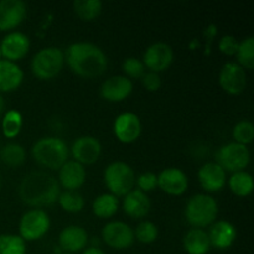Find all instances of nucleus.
Here are the masks:
<instances>
[{
    "instance_id": "nucleus-17",
    "label": "nucleus",
    "mask_w": 254,
    "mask_h": 254,
    "mask_svg": "<svg viewBox=\"0 0 254 254\" xmlns=\"http://www.w3.org/2000/svg\"><path fill=\"white\" fill-rule=\"evenodd\" d=\"M133 92V82L126 76H113L102 83L101 96L108 102H122Z\"/></svg>"
},
{
    "instance_id": "nucleus-13",
    "label": "nucleus",
    "mask_w": 254,
    "mask_h": 254,
    "mask_svg": "<svg viewBox=\"0 0 254 254\" xmlns=\"http://www.w3.org/2000/svg\"><path fill=\"white\" fill-rule=\"evenodd\" d=\"M74 161L82 165H92L99 159L102 153V145L94 136L83 135L74 140L71 148Z\"/></svg>"
},
{
    "instance_id": "nucleus-38",
    "label": "nucleus",
    "mask_w": 254,
    "mask_h": 254,
    "mask_svg": "<svg viewBox=\"0 0 254 254\" xmlns=\"http://www.w3.org/2000/svg\"><path fill=\"white\" fill-rule=\"evenodd\" d=\"M141 83H143L144 88L149 92H156L160 89L161 87V78L159 73L155 72H145L143 77H141Z\"/></svg>"
},
{
    "instance_id": "nucleus-33",
    "label": "nucleus",
    "mask_w": 254,
    "mask_h": 254,
    "mask_svg": "<svg viewBox=\"0 0 254 254\" xmlns=\"http://www.w3.org/2000/svg\"><path fill=\"white\" fill-rule=\"evenodd\" d=\"M235 143L247 146L254 139V126L250 121H241L235 126L232 131Z\"/></svg>"
},
{
    "instance_id": "nucleus-29",
    "label": "nucleus",
    "mask_w": 254,
    "mask_h": 254,
    "mask_svg": "<svg viewBox=\"0 0 254 254\" xmlns=\"http://www.w3.org/2000/svg\"><path fill=\"white\" fill-rule=\"evenodd\" d=\"M0 158H1L2 163L6 164L7 166H16L22 165L26 159V151H25L24 146L16 143L6 144L4 148L0 151Z\"/></svg>"
},
{
    "instance_id": "nucleus-6",
    "label": "nucleus",
    "mask_w": 254,
    "mask_h": 254,
    "mask_svg": "<svg viewBox=\"0 0 254 254\" xmlns=\"http://www.w3.org/2000/svg\"><path fill=\"white\" fill-rule=\"evenodd\" d=\"M135 174L130 165L123 161H114L104 170V184L116 197L126 196L135 185Z\"/></svg>"
},
{
    "instance_id": "nucleus-43",
    "label": "nucleus",
    "mask_w": 254,
    "mask_h": 254,
    "mask_svg": "<svg viewBox=\"0 0 254 254\" xmlns=\"http://www.w3.org/2000/svg\"><path fill=\"white\" fill-rule=\"evenodd\" d=\"M0 186H1V184H0Z\"/></svg>"
},
{
    "instance_id": "nucleus-41",
    "label": "nucleus",
    "mask_w": 254,
    "mask_h": 254,
    "mask_svg": "<svg viewBox=\"0 0 254 254\" xmlns=\"http://www.w3.org/2000/svg\"><path fill=\"white\" fill-rule=\"evenodd\" d=\"M0 60H1V52H0Z\"/></svg>"
},
{
    "instance_id": "nucleus-18",
    "label": "nucleus",
    "mask_w": 254,
    "mask_h": 254,
    "mask_svg": "<svg viewBox=\"0 0 254 254\" xmlns=\"http://www.w3.org/2000/svg\"><path fill=\"white\" fill-rule=\"evenodd\" d=\"M59 245L64 251V253L74 254L87 247L88 233L81 226H68L60 232Z\"/></svg>"
},
{
    "instance_id": "nucleus-11",
    "label": "nucleus",
    "mask_w": 254,
    "mask_h": 254,
    "mask_svg": "<svg viewBox=\"0 0 254 254\" xmlns=\"http://www.w3.org/2000/svg\"><path fill=\"white\" fill-rule=\"evenodd\" d=\"M220 86L228 94L237 96L246 89L247 73L237 62H227L220 72Z\"/></svg>"
},
{
    "instance_id": "nucleus-9",
    "label": "nucleus",
    "mask_w": 254,
    "mask_h": 254,
    "mask_svg": "<svg viewBox=\"0 0 254 254\" xmlns=\"http://www.w3.org/2000/svg\"><path fill=\"white\" fill-rule=\"evenodd\" d=\"M102 238L107 246L119 251L129 248L135 240L133 228L121 221L107 223L102 231Z\"/></svg>"
},
{
    "instance_id": "nucleus-39",
    "label": "nucleus",
    "mask_w": 254,
    "mask_h": 254,
    "mask_svg": "<svg viewBox=\"0 0 254 254\" xmlns=\"http://www.w3.org/2000/svg\"><path fill=\"white\" fill-rule=\"evenodd\" d=\"M83 254H106L103 250L98 247V246H91V247H87L83 251Z\"/></svg>"
},
{
    "instance_id": "nucleus-14",
    "label": "nucleus",
    "mask_w": 254,
    "mask_h": 254,
    "mask_svg": "<svg viewBox=\"0 0 254 254\" xmlns=\"http://www.w3.org/2000/svg\"><path fill=\"white\" fill-rule=\"evenodd\" d=\"M30 50V40L20 31L9 32L0 44V52L5 60L16 62L24 59Z\"/></svg>"
},
{
    "instance_id": "nucleus-37",
    "label": "nucleus",
    "mask_w": 254,
    "mask_h": 254,
    "mask_svg": "<svg viewBox=\"0 0 254 254\" xmlns=\"http://www.w3.org/2000/svg\"><path fill=\"white\" fill-rule=\"evenodd\" d=\"M238 44L240 42L237 41L235 36L232 35H225V36L221 37L220 42H218V49L222 54L227 55V56H233L236 55L238 49Z\"/></svg>"
},
{
    "instance_id": "nucleus-2",
    "label": "nucleus",
    "mask_w": 254,
    "mask_h": 254,
    "mask_svg": "<svg viewBox=\"0 0 254 254\" xmlns=\"http://www.w3.org/2000/svg\"><path fill=\"white\" fill-rule=\"evenodd\" d=\"M19 196L22 202L32 207L50 206L60 196L59 181L46 171H32L22 179Z\"/></svg>"
},
{
    "instance_id": "nucleus-10",
    "label": "nucleus",
    "mask_w": 254,
    "mask_h": 254,
    "mask_svg": "<svg viewBox=\"0 0 254 254\" xmlns=\"http://www.w3.org/2000/svg\"><path fill=\"white\" fill-rule=\"evenodd\" d=\"M174 61V51L165 42H155L144 52L143 64L150 72L160 73L166 71Z\"/></svg>"
},
{
    "instance_id": "nucleus-21",
    "label": "nucleus",
    "mask_w": 254,
    "mask_h": 254,
    "mask_svg": "<svg viewBox=\"0 0 254 254\" xmlns=\"http://www.w3.org/2000/svg\"><path fill=\"white\" fill-rule=\"evenodd\" d=\"M226 171L217 163H206L198 170V181L208 192H217L226 185Z\"/></svg>"
},
{
    "instance_id": "nucleus-7",
    "label": "nucleus",
    "mask_w": 254,
    "mask_h": 254,
    "mask_svg": "<svg viewBox=\"0 0 254 254\" xmlns=\"http://www.w3.org/2000/svg\"><path fill=\"white\" fill-rule=\"evenodd\" d=\"M216 163L225 171L237 173L247 168L251 160V154L247 146L233 141L221 146L216 154Z\"/></svg>"
},
{
    "instance_id": "nucleus-28",
    "label": "nucleus",
    "mask_w": 254,
    "mask_h": 254,
    "mask_svg": "<svg viewBox=\"0 0 254 254\" xmlns=\"http://www.w3.org/2000/svg\"><path fill=\"white\" fill-rule=\"evenodd\" d=\"M22 128V116L16 109H10L2 117L1 129L7 139L16 138Z\"/></svg>"
},
{
    "instance_id": "nucleus-32",
    "label": "nucleus",
    "mask_w": 254,
    "mask_h": 254,
    "mask_svg": "<svg viewBox=\"0 0 254 254\" xmlns=\"http://www.w3.org/2000/svg\"><path fill=\"white\" fill-rule=\"evenodd\" d=\"M0 254H26V242L17 235H0Z\"/></svg>"
},
{
    "instance_id": "nucleus-26",
    "label": "nucleus",
    "mask_w": 254,
    "mask_h": 254,
    "mask_svg": "<svg viewBox=\"0 0 254 254\" xmlns=\"http://www.w3.org/2000/svg\"><path fill=\"white\" fill-rule=\"evenodd\" d=\"M228 185H230L231 191L238 197H247L252 193L254 188L252 175L245 170L233 173L228 181Z\"/></svg>"
},
{
    "instance_id": "nucleus-42",
    "label": "nucleus",
    "mask_w": 254,
    "mask_h": 254,
    "mask_svg": "<svg viewBox=\"0 0 254 254\" xmlns=\"http://www.w3.org/2000/svg\"><path fill=\"white\" fill-rule=\"evenodd\" d=\"M62 254H72V253H62Z\"/></svg>"
},
{
    "instance_id": "nucleus-4",
    "label": "nucleus",
    "mask_w": 254,
    "mask_h": 254,
    "mask_svg": "<svg viewBox=\"0 0 254 254\" xmlns=\"http://www.w3.org/2000/svg\"><path fill=\"white\" fill-rule=\"evenodd\" d=\"M218 215L217 201L210 195L198 193L188 201L185 207V218L193 228L211 226Z\"/></svg>"
},
{
    "instance_id": "nucleus-3",
    "label": "nucleus",
    "mask_w": 254,
    "mask_h": 254,
    "mask_svg": "<svg viewBox=\"0 0 254 254\" xmlns=\"http://www.w3.org/2000/svg\"><path fill=\"white\" fill-rule=\"evenodd\" d=\"M31 154L39 165L51 170H59L64 163L68 161L69 149L62 139L47 136L39 139L34 144Z\"/></svg>"
},
{
    "instance_id": "nucleus-12",
    "label": "nucleus",
    "mask_w": 254,
    "mask_h": 254,
    "mask_svg": "<svg viewBox=\"0 0 254 254\" xmlns=\"http://www.w3.org/2000/svg\"><path fill=\"white\" fill-rule=\"evenodd\" d=\"M113 131L116 138L121 143L130 144L138 140L141 134V122L135 113L124 112L119 114L113 124Z\"/></svg>"
},
{
    "instance_id": "nucleus-36",
    "label": "nucleus",
    "mask_w": 254,
    "mask_h": 254,
    "mask_svg": "<svg viewBox=\"0 0 254 254\" xmlns=\"http://www.w3.org/2000/svg\"><path fill=\"white\" fill-rule=\"evenodd\" d=\"M138 189L143 192L153 191L158 186V175L154 173H144L135 180Z\"/></svg>"
},
{
    "instance_id": "nucleus-30",
    "label": "nucleus",
    "mask_w": 254,
    "mask_h": 254,
    "mask_svg": "<svg viewBox=\"0 0 254 254\" xmlns=\"http://www.w3.org/2000/svg\"><path fill=\"white\" fill-rule=\"evenodd\" d=\"M237 64L243 69H253L254 68V37L248 36L238 44L237 52Z\"/></svg>"
},
{
    "instance_id": "nucleus-40",
    "label": "nucleus",
    "mask_w": 254,
    "mask_h": 254,
    "mask_svg": "<svg viewBox=\"0 0 254 254\" xmlns=\"http://www.w3.org/2000/svg\"><path fill=\"white\" fill-rule=\"evenodd\" d=\"M4 109H5V101H4V97L0 94V116L4 113Z\"/></svg>"
},
{
    "instance_id": "nucleus-24",
    "label": "nucleus",
    "mask_w": 254,
    "mask_h": 254,
    "mask_svg": "<svg viewBox=\"0 0 254 254\" xmlns=\"http://www.w3.org/2000/svg\"><path fill=\"white\" fill-rule=\"evenodd\" d=\"M183 245L189 254H207L211 248L207 232L202 228H191L184 236Z\"/></svg>"
},
{
    "instance_id": "nucleus-19",
    "label": "nucleus",
    "mask_w": 254,
    "mask_h": 254,
    "mask_svg": "<svg viewBox=\"0 0 254 254\" xmlns=\"http://www.w3.org/2000/svg\"><path fill=\"white\" fill-rule=\"evenodd\" d=\"M86 169L82 164L68 160L59 169V181L66 191H77L86 183Z\"/></svg>"
},
{
    "instance_id": "nucleus-20",
    "label": "nucleus",
    "mask_w": 254,
    "mask_h": 254,
    "mask_svg": "<svg viewBox=\"0 0 254 254\" xmlns=\"http://www.w3.org/2000/svg\"><path fill=\"white\" fill-rule=\"evenodd\" d=\"M210 238L211 247L216 250H227L235 243L237 237L236 227L228 221H217L211 225L210 232H207Z\"/></svg>"
},
{
    "instance_id": "nucleus-5",
    "label": "nucleus",
    "mask_w": 254,
    "mask_h": 254,
    "mask_svg": "<svg viewBox=\"0 0 254 254\" xmlns=\"http://www.w3.org/2000/svg\"><path fill=\"white\" fill-rule=\"evenodd\" d=\"M64 64V54L61 49L49 46L35 54L31 61V71L36 78L49 81L61 72Z\"/></svg>"
},
{
    "instance_id": "nucleus-16",
    "label": "nucleus",
    "mask_w": 254,
    "mask_h": 254,
    "mask_svg": "<svg viewBox=\"0 0 254 254\" xmlns=\"http://www.w3.org/2000/svg\"><path fill=\"white\" fill-rule=\"evenodd\" d=\"M158 186L168 195L180 196L188 190L189 179L181 169L168 168L158 175Z\"/></svg>"
},
{
    "instance_id": "nucleus-15",
    "label": "nucleus",
    "mask_w": 254,
    "mask_h": 254,
    "mask_svg": "<svg viewBox=\"0 0 254 254\" xmlns=\"http://www.w3.org/2000/svg\"><path fill=\"white\" fill-rule=\"evenodd\" d=\"M26 11V5L21 0H0V31H10L19 26Z\"/></svg>"
},
{
    "instance_id": "nucleus-23",
    "label": "nucleus",
    "mask_w": 254,
    "mask_h": 254,
    "mask_svg": "<svg viewBox=\"0 0 254 254\" xmlns=\"http://www.w3.org/2000/svg\"><path fill=\"white\" fill-rule=\"evenodd\" d=\"M24 81V72L15 62L0 60V92L16 91Z\"/></svg>"
},
{
    "instance_id": "nucleus-8",
    "label": "nucleus",
    "mask_w": 254,
    "mask_h": 254,
    "mask_svg": "<svg viewBox=\"0 0 254 254\" xmlns=\"http://www.w3.org/2000/svg\"><path fill=\"white\" fill-rule=\"evenodd\" d=\"M50 228V217L44 210L34 208L27 211L20 220L19 232L20 237L25 242L40 240L47 233Z\"/></svg>"
},
{
    "instance_id": "nucleus-35",
    "label": "nucleus",
    "mask_w": 254,
    "mask_h": 254,
    "mask_svg": "<svg viewBox=\"0 0 254 254\" xmlns=\"http://www.w3.org/2000/svg\"><path fill=\"white\" fill-rule=\"evenodd\" d=\"M123 72L127 74V78L133 79H141V77L145 74V66L143 61L136 57H128L123 61L122 64Z\"/></svg>"
},
{
    "instance_id": "nucleus-25",
    "label": "nucleus",
    "mask_w": 254,
    "mask_h": 254,
    "mask_svg": "<svg viewBox=\"0 0 254 254\" xmlns=\"http://www.w3.org/2000/svg\"><path fill=\"white\" fill-rule=\"evenodd\" d=\"M119 208L118 197L113 196L112 193H103L99 195L93 201L92 210L93 213L99 218H111L117 213Z\"/></svg>"
},
{
    "instance_id": "nucleus-34",
    "label": "nucleus",
    "mask_w": 254,
    "mask_h": 254,
    "mask_svg": "<svg viewBox=\"0 0 254 254\" xmlns=\"http://www.w3.org/2000/svg\"><path fill=\"white\" fill-rule=\"evenodd\" d=\"M158 236V227L150 221H143V222L139 223L138 227L135 228V232H134V237L144 245H150V243L155 242Z\"/></svg>"
},
{
    "instance_id": "nucleus-22",
    "label": "nucleus",
    "mask_w": 254,
    "mask_h": 254,
    "mask_svg": "<svg viewBox=\"0 0 254 254\" xmlns=\"http://www.w3.org/2000/svg\"><path fill=\"white\" fill-rule=\"evenodd\" d=\"M151 207L148 195L139 189H133L130 192L124 196L123 210L129 217L134 220H140L145 217Z\"/></svg>"
},
{
    "instance_id": "nucleus-27",
    "label": "nucleus",
    "mask_w": 254,
    "mask_h": 254,
    "mask_svg": "<svg viewBox=\"0 0 254 254\" xmlns=\"http://www.w3.org/2000/svg\"><path fill=\"white\" fill-rule=\"evenodd\" d=\"M103 4L99 0H76L73 10L77 16L83 21H93L101 15Z\"/></svg>"
},
{
    "instance_id": "nucleus-31",
    "label": "nucleus",
    "mask_w": 254,
    "mask_h": 254,
    "mask_svg": "<svg viewBox=\"0 0 254 254\" xmlns=\"http://www.w3.org/2000/svg\"><path fill=\"white\" fill-rule=\"evenodd\" d=\"M57 201H59L62 210H64L66 212H81L84 207L83 196L77 192V191H64V192H61Z\"/></svg>"
},
{
    "instance_id": "nucleus-1",
    "label": "nucleus",
    "mask_w": 254,
    "mask_h": 254,
    "mask_svg": "<svg viewBox=\"0 0 254 254\" xmlns=\"http://www.w3.org/2000/svg\"><path fill=\"white\" fill-rule=\"evenodd\" d=\"M67 64L83 78H94L106 72L108 59L101 47L91 42H74L66 50Z\"/></svg>"
}]
</instances>
